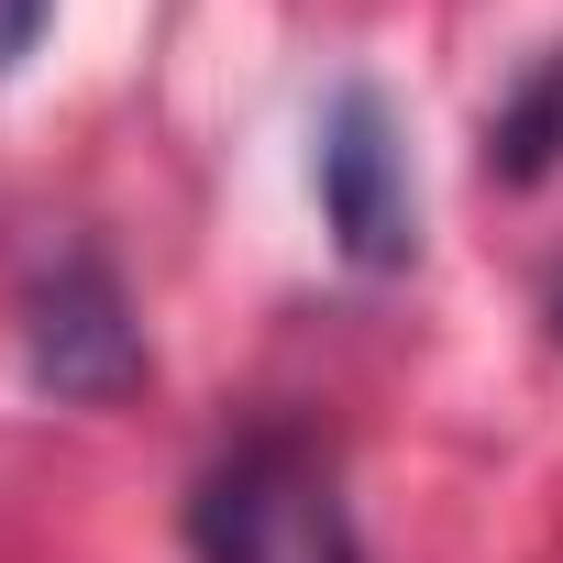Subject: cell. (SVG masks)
I'll return each mask as SVG.
<instances>
[{
	"label": "cell",
	"instance_id": "obj_1",
	"mask_svg": "<svg viewBox=\"0 0 563 563\" xmlns=\"http://www.w3.org/2000/svg\"><path fill=\"white\" fill-rule=\"evenodd\" d=\"M188 563H365L354 486L321 431L254 420L188 486Z\"/></svg>",
	"mask_w": 563,
	"mask_h": 563
},
{
	"label": "cell",
	"instance_id": "obj_2",
	"mask_svg": "<svg viewBox=\"0 0 563 563\" xmlns=\"http://www.w3.org/2000/svg\"><path fill=\"white\" fill-rule=\"evenodd\" d=\"M23 365H34V387H56L78 409H111V398L144 387V321L122 299L111 254L67 243L34 288H23Z\"/></svg>",
	"mask_w": 563,
	"mask_h": 563
},
{
	"label": "cell",
	"instance_id": "obj_3",
	"mask_svg": "<svg viewBox=\"0 0 563 563\" xmlns=\"http://www.w3.org/2000/svg\"><path fill=\"white\" fill-rule=\"evenodd\" d=\"M321 221H332V243L365 265V276H398L409 254H420V188H409V144H398V111H387V89H332V111H321Z\"/></svg>",
	"mask_w": 563,
	"mask_h": 563
},
{
	"label": "cell",
	"instance_id": "obj_4",
	"mask_svg": "<svg viewBox=\"0 0 563 563\" xmlns=\"http://www.w3.org/2000/svg\"><path fill=\"white\" fill-rule=\"evenodd\" d=\"M563 166V45L519 67V89L486 111V177L497 188H541Z\"/></svg>",
	"mask_w": 563,
	"mask_h": 563
},
{
	"label": "cell",
	"instance_id": "obj_5",
	"mask_svg": "<svg viewBox=\"0 0 563 563\" xmlns=\"http://www.w3.org/2000/svg\"><path fill=\"white\" fill-rule=\"evenodd\" d=\"M45 12H56V0H0V78H12V67L34 56V34H45Z\"/></svg>",
	"mask_w": 563,
	"mask_h": 563
}]
</instances>
